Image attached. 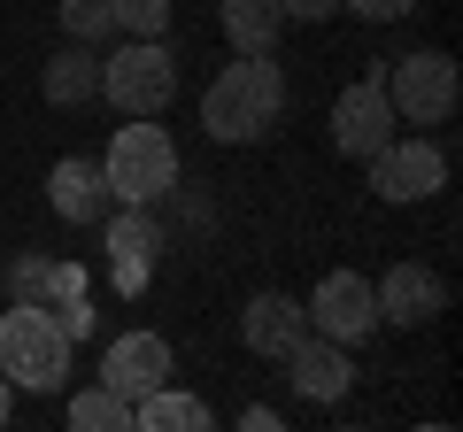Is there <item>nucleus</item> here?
I'll return each instance as SVG.
<instances>
[{"instance_id":"9b49d317","label":"nucleus","mask_w":463,"mask_h":432,"mask_svg":"<svg viewBox=\"0 0 463 432\" xmlns=\"http://www.w3.org/2000/svg\"><path fill=\"white\" fill-rule=\"evenodd\" d=\"M371 294H379V324H410V333H417V324H432V316L448 309L440 270H425V263H394Z\"/></svg>"},{"instance_id":"9d476101","label":"nucleus","mask_w":463,"mask_h":432,"mask_svg":"<svg viewBox=\"0 0 463 432\" xmlns=\"http://www.w3.org/2000/svg\"><path fill=\"white\" fill-rule=\"evenodd\" d=\"M240 340H248V355L286 363V355L309 340V309H301L294 294H255L248 309H240Z\"/></svg>"},{"instance_id":"6e6552de","label":"nucleus","mask_w":463,"mask_h":432,"mask_svg":"<svg viewBox=\"0 0 463 432\" xmlns=\"http://www.w3.org/2000/svg\"><path fill=\"white\" fill-rule=\"evenodd\" d=\"M394 132H402V117H394V100H386L379 78H355L340 100H332V147H340L347 163H371Z\"/></svg>"},{"instance_id":"4468645a","label":"nucleus","mask_w":463,"mask_h":432,"mask_svg":"<svg viewBox=\"0 0 463 432\" xmlns=\"http://www.w3.org/2000/svg\"><path fill=\"white\" fill-rule=\"evenodd\" d=\"M286 371H294V394H301V401H340V394H347V379H355L347 348H340V340H325V333L301 340V348L286 355Z\"/></svg>"},{"instance_id":"f03ea898","label":"nucleus","mask_w":463,"mask_h":432,"mask_svg":"<svg viewBox=\"0 0 463 432\" xmlns=\"http://www.w3.org/2000/svg\"><path fill=\"white\" fill-rule=\"evenodd\" d=\"M70 363H78V340L62 333V316L47 301H8V316H0V379L32 386V394H62Z\"/></svg>"},{"instance_id":"b1692460","label":"nucleus","mask_w":463,"mask_h":432,"mask_svg":"<svg viewBox=\"0 0 463 432\" xmlns=\"http://www.w3.org/2000/svg\"><path fill=\"white\" fill-rule=\"evenodd\" d=\"M8 417H16V386L0 379V425H8Z\"/></svg>"},{"instance_id":"5701e85b","label":"nucleus","mask_w":463,"mask_h":432,"mask_svg":"<svg viewBox=\"0 0 463 432\" xmlns=\"http://www.w3.org/2000/svg\"><path fill=\"white\" fill-rule=\"evenodd\" d=\"M286 8V23H332L340 16V0H279Z\"/></svg>"},{"instance_id":"f3484780","label":"nucleus","mask_w":463,"mask_h":432,"mask_svg":"<svg viewBox=\"0 0 463 432\" xmlns=\"http://www.w3.org/2000/svg\"><path fill=\"white\" fill-rule=\"evenodd\" d=\"M132 425L139 432H209L216 409H209V401H194V394H178V386H155V394L132 401Z\"/></svg>"},{"instance_id":"a211bd4d","label":"nucleus","mask_w":463,"mask_h":432,"mask_svg":"<svg viewBox=\"0 0 463 432\" xmlns=\"http://www.w3.org/2000/svg\"><path fill=\"white\" fill-rule=\"evenodd\" d=\"M62 417L78 432H132V401L116 394V386H85V394H70Z\"/></svg>"},{"instance_id":"4be33fe9","label":"nucleus","mask_w":463,"mask_h":432,"mask_svg":"<svg viewBox=\"0 0 463 432\" xmlns=\"http://www.w3.org/2000/svg\"><path fill=\"white\" fill-rule=\"evenodd\" d=\"M340 8H347V16H364V23H402L417 0H340Z\"/></svg>"},{"instance_id":"39448f33","label":"nucleus","mask_w":463,"mask_h":432,"mask_svg":"<svg viewBox=\"0 0 463 432\" xmlns=\"http://www.w3.org/2000/svg\"><path fill=\"white\" fill-rule=\"evenodd\" d=\"M379 85H386V100H394V117H402V124H417V132L448 124V117H456V100H463L456 54H440V47H417V54H402V62L386 70Z\"/></svg>"},{"instance_id":"f257e3e1","label":"nucleus","mask_w":463,"mask_h":432,"mask_svg":"<svg viewBox=\"0 0 463 432\" xmlns=\"http://www.w3.org/2000/svg\"><path fill=\"white\" fill-rule=\"evenodd\" d=\"M279 108H286V70L270 54H232L216 70V85L201 93V132L216 147H248L279 124Z\"/></svg>"},{"instance_id":"0eeeda50","label":"nucleus","mask_w":463,"mask_h":432,"mask_svg":"<svg viewBox=\"0 0 463 432\" xmlns=\"http://www.w3.org/2000/svg\"><path fill=\"white\" fill-rule=\"evenodd\" d=\"M301 309H309V333L340 340V348H364V340L379 333V294H371L364 270H332V278L317 286Z\"/></svg>"},{"instance_id":"423d86ee","label":"nucleus","mask_w":463,"mask_h":432,"mask_svg":"<svg viewBox=\"0 0 463 432\" xmlns=\"http://www.w3.org/2000/svg\"><path fill=\"white\" fill-rule=\"evenodd\" d=\"M364 170H371V193H379V201H394V209L448 193V155L432 147L425 132H417V139H402V132H394V139H386V147L371 155Z\"/></svg>"},{"instance_id":"1a4fd4ad","label":"nucleus","mask_w":463,"mask_h":432,"mask_svg":"<svg viewBox=\"0 0 463 432\" xmlns=\"http://www.w3.org/2000/svg\"><path fill=\"white\" fill-rule=\"evenodd\" d=\"M170 379H178V355H170L163 333H116L109 355H100V386H116L124 401L155 394V386H170Z\"/></svg>"},{"instance_id":"f8f14e48","label":"nucleus","mask_w":463,"mask_h":432,"mask_svg":"<svg viewBox=\"0 0 463 432\" xmlns=\"http://www.w3.org/2000/svg\"><path fill=\"white\" fill-rule=\"evenodd\" d=\"M100 224H109L116 286H124V294H139V286H147V263L163 255V224H155L147 209H116V216H100Z\"/></svg>"},{"instance_id":"412c9836","label":"nucleus","mask_w":463,"mask_h":432,"mask_svg":"<svg viewBox=\"0 0 463 432\" xmlns=\"http://www.w3.org/2000/svg\"><path fill=\"white\" fill-rule=\"evenodd\" d=\"M54 16H62V32H70V39H85V47H93V39H109V32H116V16H109V0H62V8H54Z\"/></svg>"},{"instance_id":"6ab92c4d","label":"nucleus","mask_w":463,"mask_h":432,"mask_svg":"<svg viewBox=\"0 0 463 432\" xmlns=\"http://www.w3.org/2000/svg\"><path fill=\"white\" fill-rule=\"evenodd\" d=\"M8 286H16V301H47V309H54V301L78 294V270H70V263H32V255H24V263L8 270Z\"/></svg>"},{"instance_id":"20e7f679","label":"nucleus","mask_w":463,"mask_h":432,"mask_svg":"<svg viewBox=\"0 0 463 432\" xmlns=\"http://www.w3.org/2000/svg\"><path fill=\"white\" fill-rule=\"evenodd\" d=\"M170 93H178V62H170L163 39H124L100 62V100L124 108V117H163Z\"/></svg>"},{"instance_id":"7ed1b4c3","label":"nucleus","mask_w":463,"mask_h":432,"mask_svg":"<svg viewBox=\"0 0 463 432\" xmlns=\"http://www.w3.org/2000/svg\"><path fill=\"white\" fill-rule=\"evenodd\" d=\"M100 178H109V193L124 201V209H155V201L178 185V139L155 117H132L109 139V155H100Z\"/></svg>"},{"instance_id":"aec40b11","label":"nucleus","mask_w":463,"mask_h":432,"mask_svg":"<svg viewBox=\"0 0 463 432\" xmlns=\"http://www.w3.org/2000/svg\"><path fill=\"white\" fill-rule=\"evenodd\" d=\"M109 16L124 39H163L170 32V0H109Z\"/></svg>"},{"instance_id":"dca6fc26","label":"nucleus","mask_w":463,"mask_h":432,"mask_svg":"<svg viewBox=\"0 0 463 432\" xmlns=\"http://www.w3.org/2000/svg\"><path fill=\"white\" fill-rule=\"evenodd\" d=\"M216 16H224L232 54H270V47H279V32H286V8H279V0H224Z\"/></svg>"},{"instance_id":"2eb2a0df","label":"nucleus","mask_w":463,"mask_h":432,"mask_svg":"<svg viewBox=\"0 0 463 432\" xmlns=\"http://www.w3.org/2000/svg\"><path fill=\"white\" fill-rule=\"evenodd\" d=\"M39 93H47V108H85V100H100V54L85 47V39H70L62 54H47Z\"/></svg>"},{"instance_id":"ddd939ff","label":"nucleus","mask_w":463,"mask_h":432,"mask_svg":"<svg viewBox=\"0 0 463 432\" xmlns=\"http://www.w3.org/2000/svg\"><path fill=\"white\" fill-rule=\"evenodd\" d=\"M47 201L62 224H100L109 216V178H100L93 155H62V163L47 170Z\"/></svg>"}]
</instances>
